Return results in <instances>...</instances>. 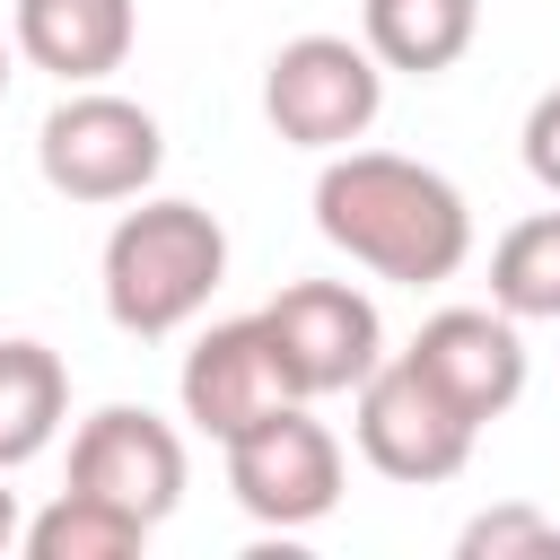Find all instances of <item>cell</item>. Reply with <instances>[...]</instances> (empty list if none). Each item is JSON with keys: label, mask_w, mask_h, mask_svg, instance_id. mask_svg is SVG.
I'll return each instance as SVG.
<instances>
[{"label": "cell", "mask_w": 560, "mask_h": 560, "mask_svg": "<svg viewBox=\"0 0 560 560\" xmlns=\"http://www.w3.org/2000/svg\"><path fill=\"white\" fill-rule=\"evenodd\" d=\"M315 228H324V245H341L350 262H368L376 280H402V289L455 280L472 254L464 192L438 166L394 158V149H332L315 175Z\"/></svg>", "instance_id": "1"}, {"label": "cell", "mask_w": 560, "mask_h": 560, "mask_svg": "<svg viewBox=\"0 0 560 560\" xmlns=\"http://www.w3.org/2000/svg\"><path fill=\"white\" fill-rule=\"evenodd\" d=\"M96 280H105L114 332L166 341V332H184V324L210 306V289L228 280V228H219L201 201H140V210L114 219Z\"/></svg>", "instance_id": "2"}, {"label": "cell", "mask_w": 560, "mask_h": 560, "mask_svg": "<svg viewBox=\"0 0 560 560\" xmlns=\"http://www.w3.org/2000/svg\"><path fill=\"white\" fill-rule=\"evenodd\" d=\"M35 166L61 201H140L166 166V131L114 88H70L35 131Z\"/></svg>", "instance_id": "3"}, {"label": "cell", "mask_w": 560, "mask_h": 560, "mask_svg": "<svg viewBox=\"0 0 560 560\" xmlns=\"http://www.w3.org/2000/svg\"><path fill=\"white\" fill-rule=\"evenodd\" d=\"M350 429H359V455L385 472V481H455L464 472V455H472V438H481V420L464 411V402H446V385L411 359V350H394V359H376L368 376H359V411H350Z\"/></svg>", "instance_id": "4"}, {"label": "cell", "mask_w": 560, "mask_h": 560, "mask_svg": "<svg viewBox=\"0 0 560 560\" xmlns=\"http://www.w3.org/2000/svg\"><path fill=\"white\" fill-rule=\"evenodd\" d=\"M228 490L254 525L271 534H298V525H324L341 508V438L306 411V402H280L262 411L254 429L228 438Z\"/></svg>", "instance_id": "5"}, {"label": "cell", "mask_w": 560, "mask_h": 560, "mask_svg": "<svg viewBox=\"0 0 560 560\" xmlns=\"http://www.w3.org/2000/svg\"><path fill=\"white\" fill-rule=\"evenodd\" d=\"M385 105V70L350 35H289L262 70V114L289 149H350Z\"/></svg>", "instance_id": "6"}, {"label": "cell", "mask_w": 560, "mask_h": 560, "mask_svg": "<svg viewBox=\"0 0 560 560\" xmlns=\"http://www.w3.org/2000/svg\"><path fill=\"white\" fill-rule=\"evenodd\" d=\"M262 332H271V359H280L298 402L359 394V376L385 359V324H376V306L350 280H289L262 306Z\"/></svg>", "instance_id": "7"}, {"label": "cell", "mask_w": 560, "mask_h": 560, "mask_svg": "<svg viewBox=\"0 0 560 560\" xmlns=\"http://www.w3.org/2000/svg\"><path fill=\"white\" fill-rule=\"evenodd\" d=\"M70 490H88V499H105L158 534L184 499V438L149 402H105L70 438Z\"/></svg>", "instance_id": "8"}, {"label": "cell", "mask_w": 560, "mask_h": 560, "mask_svg": "<svg viewBox=\"0 0 560 560\" xmlns=\"http://www.w3.org/2000/svg\"><path fill=\"white\" fill-rule=\"evenodd\" d=\"M175 394H184V420L201 429V438H236V429H254L262 411H280V402H298L289 394V376H280V359H271V332H262V315H236V324H210L192 350H184V376H175Z\"/></svg>", "instance_id": "9"}, {"label": "cell", "mask_w": 560, "mask_h": 560, "mask_svg": "<svg viewBox=\"0 0 560 560\" xmlns=\"http://www.w3.org/2000/svg\"><path fill=\"white\" fill-rule=\"evenodd\" d=\"M411 359L472 420H499L525 394V341H516V315H499V306H446V315H429L411 332Z\"/></svg>", "instance_id": "10"}, {"label": "cell", "mask_w": 560, "mask_h": 560, "mask_svg": "<svg viewBox=\"0 0 560 560\" xmlns=\"http://www.w3.org/2000/svg\"><path fill=\"white\" fill-rule=\"evenodd\" d=\"M131 35H140L131 0H18V52L61 88H96L105 70H122Z\"/></svg>", "instance_id": "11"}, {"label": "cell", "mask_w": 560, "mask_h": 560, "mask_svg": "<svg viewBox=\"0 0 560 560\" xmlns=\"http://www.w3.org/2000/svg\"><path fill=\"white\" fill-rule=\"evenodd\" d=\"M472 35H481V0H359V44L376 52V70L402 79L455 70Z\"/></svg>", "instance_id": "12"}, {"label": "cell", "mask_w": 560, "mask_h": 560, "mask_svg": "<svg viewBox=\"0 0 560 560\" xmlns=\"http://www.w3.org/2000/svg\"><path fill=\"white\" fill-rule=\"evenodd\" d=\"M61 411H70V368L44 341L9 332L0 341V472L35 464L52 446V429H61Z\"/></svg>", "instance_id": "13"}, {"label": "cell", "mask_w": 560, "mask_h": 560, "mask_svg": "<svg viewBox=\"0 0 560 560\" xmlns=\"http://www.w3.org/2000/svg\"><path fill=\"white\" fill-rule=\"evenodd\" d=\"M490 306L516 324L560 315V210H534L490 245Z\"/></svg>", "instance_id": "14"}, {"label": "cell", "mask_w": 560, "mask_h": 560, "mask_svg": "<svg viewBox=\"0 0 560 560\" xmlns=\"http://www.w3.org/2000/svg\"><path fill=\"white\" fill-rule=\"evenodd\" d=\"M26 534V560H131L140 542H149V525L140 516H122V508H105V499H88V490H61L35 525H18Z\"/></svg>", "instance_id": "15"}, {"label": "cell", "mask_w": 560, "mask_h": 560, "mask_svg": "<svg viewBox=\"0 0 560 560\" xmlns=\"http://www.w3.org/2000/svg\"><path fill=\"white\" fill-rule=\"evenodd\" d=\"M464 560H516V551H560V525L542 516V508H490V516H472L464 525V542H455Z\"/></svg>", "instance_id": "16"}, {"label": "cell", "mask_w": 560, "mask_h": 560, "mask_svg": "<svg viewBox=\"0 0 560 560\" xmlns=\"http://www.w3.org/2000/svg\"><path fill=\"white\" fill-rule=\"evenodd\" d=\"M525 175L542 184V192H560V88H542L534 96V114H525Z\"/></svg>", "instance_id": "17"}, {"label": "cell", "mask_w": 560, "mask_h": 560, "mask_svg": "<svg viewBox=\"0 0 560 560\" xmlns=\"http://www.w3.org/2000/svg\"><path fill=\"white\" fill-rule=\"evenodd\" d=\"M9 542H18V499L0 490V551H9Z\"/></svg>", "instance_id": "18"}, {"label": "cell", "mask_w": 560, "mask_h": 560, "mask_svg": "<svg viewBox=\"0 0 560 560\" xmlns=\"http://www.w3.org/2000/svg\"><path fill=\"white\" fill-rule=\"evenodd\" d=\"M0 79H9V70H0Z\"/></svg>", "instance_id": "19"}]
</instances>
